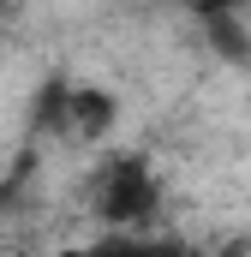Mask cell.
I'll return each mask as SVG.
<instances>
[{"label":"cell","mask_w":251,"mask_h":257,"mask_svg":"<svg viewBox=\"0 0 251 257\" xmlns=\"http://www.w3.org/2000/svg\"><path fill=\"white\" fill-rule=\"evenodd\" d=\"M174 6H186V12H197V18H227L239 0H174Z\"/></svg>","instance_id":"cell-3"},{"label":"cell","mask_w":251,"mask_h":257,"mask_svg":"<svg viewBox=\"0 0 251 257\" xmlns=\"http://www.w3.org/2000/svg\"><path fill=\"white\" fill-rule=\"evenodd\" d=\"M96 215L114 227V233H132L144 215H156V174L144 156H114L96 180Z\"/></svg>","instance_id":"cell-1"},{"label":"cell","mask_w":251,"mask_h":257,"mask_svg":"<svg viewBox=\"0 0 251 257\" xmlns=\"http://www.w3.org/2000/svg\"><path fill=\"white\" fill-rule=\"evenodd\" d=\"M60 257H186L180 239H144V233H108L96 245H78V251H60Z\"/></svg>","instance_id":"cell-2"}]
</instances>
